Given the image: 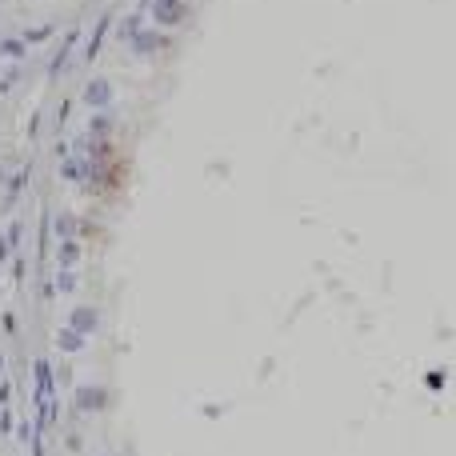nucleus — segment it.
<instances>
[{
	"label": "nucleus",
	"instance_id": "3",
	"mask_svg": "<svg viewBox=\"0 0 456 456\" xmlns=\"http://www.w3.org/2000/svg\"><path fill=\"white\" fill-rule=\"evenodd\" d=\"M92 325H97V316H92V309H81V312H76V328H84V332H88Z\"/></svg>",
	"mask_w": 456,
	"mask_h": 456
},
{
	"label": "nucleus",
	"instance_id": "1",
	"mask_svg": "<svg viewBox=\"0 0 456 456\" xmlns=\"http://www.w3.org/2000/svg\"><path fill=\"white\" fill-rule=\"evenodd\" d=\"M184 13H188V4H180V0H161V8H156V20L172 24V20H184Z\"/></svg>",
	"mask_w": 456,
	"mask_h": 456
},
{
	"label": "nucleus",
	"instance_id": "2",
	"mask_svg": "<svg viewBox=\"0 0 456 456\" xmlns=\"http://www.w3.org/2000/svg\"><path fill=\"white\" fill-rule=\"evenodd\" d=\"M88 100H92V104H104V100H108V84L92 81V84H88Z\"/></svg>",
	"mask_w": 456,
	"mask_h": 456
},
{
	"label": "nucleus",
	"instance_id": "4",
	"mask_svg": "<svg viewBox=\"0 0 456 456\" xmlns=\"http://www.w3.org/2000/svg\"><path fill=\"white\" fill-rule=\"evenodd\" d=\"M136 44H140V49H161L164 40L161 36H136Z\"/></svg>",
	"mask_w": 456,
	"mask_h": 456
}]
</instances>
